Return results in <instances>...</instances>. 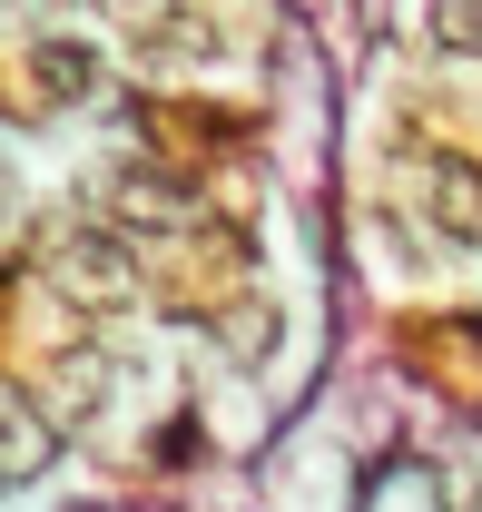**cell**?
Listing matches in <instances>:
<instances>
[{"instance_id":"obj_1","label":"cell","mask_w":482,"mask_h":512,"mask_svg":"<svg viewBox=\"0 0 482 512\" xmlns=\"http://www.w3.org/2000/svg\"><path fill=\"white\" fill-rule=\"evenodd\" d=\"M414 207L443 227V237H482V158H453V148H423L404 168Z\"/></svg>"},{"instance_id":"obj_2","label":"cell","mask_w":482,"mask_h":512,"mask_svg":"<svg viewBox=\"0 0 482 512\" xmlns=\"http://www.w3.org/2000/svg\"><path fill=\"white\" fill-rule=\"evenodd\" d=\"M69 286L89 296V306H128V286H138V266H128V247L119 237H69Z\"/></svg>"},{"instance_id":"obj_3","label":"cell","mask_w":482,"mask_h":512,"mask_svg":"<svg viewBox=\"0 0 482 512\" xmlns=\"http://www.w3.org/2000/svg\"><path fill=\"white\" fill-rule=\"evenodd\" d=\"M50 453H60V424L50 414H0V493H20V483H40L50 473Z\"/></svg>"},{"instance_id":"obj_4","label":"cell","mask_w":482,"mask_h":512,"mask_svg":"<svg viewBox=\"0 0 482 512\" xmlns=\"http://www.w3.org/2000/svg\"><path fill=\"white\" fill-rule=\"evenodd\" d=\"M30 79H40V99H89V89H99V50H79V40H40V50H30Z\"/></svg>"},{"instance_id":"obj_5","label":"cell","mask_w":482,"mask_h":512,"mask_svg":"<svg viewBox=\"0 0 482 512\" xmlns=\"http://www.w3.org/2000/svg\"><path fill=\"white\" fill-rule=\"evenodd\" d=\"M423 30H433V50L473 60V50H482V0H433V10H423Z\"/></svg>"},{"instance_id":"obj_6","label":"cell","mask_w":482,"mask_h":512,"mask_svg":"<svg viewBox=\"0 0 482 512\" xmlns=\"http://www.w3.org/2000/svg\"><path fill=\"white\" fill-rule=\"evenodd\" d=\"M50 404H60V414H89V404H109V365H99V355H69L60 384H50Z\"/></svg>"},{"instance_id":"obj_7","label":"cell","mask_w":482,"mask_h":512,"mask_svg":"<svg viewBox=\"0 0 482 512\" xmlns=\"http://www.w3.org/2000/svg\"><path fill=\"white\" fill-rule=\"evenodd\" d=\"M99 10H109V20H119V30H158V20H168V10H178V0H99Z\"/></svg>"},{"instance_id":"obj_8","label":"cell","mask_w":482,"mask_h":512,"mask_svg":"<svg viewBox=\"0 0 482 512\" xmlns=\"http://www.w3.org/2000/svg\"><path fill=\"white\" fill-rule=\"evenodd\" d=\"M0 197H10V178H0Z\"/></svg>"}]
</instances>
